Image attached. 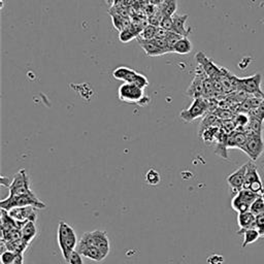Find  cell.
<instances>
[{
  "mask_svg": "<svg viewBox=\"0 0 264 264\" xmlns=\"http://www.w3.org/2000/svg\"><path fill=\"white\" fill-rule=\"evenodd\" d=\"M157 28H158V27H155V26L150 25V24L148 26H145L144 28L142 30L138 40H142V41L154 40L155 36H156Z\"/></svg>",
  "mask_w": 264,
  "mask_h": 264,
  "instance_id": "cb8c5ba5",
  "label": "cell"
},
{
  "mask_svg": "<svg viewBox=\"0 0 264 264\" xmlns=\"http://www.w3.org/2000/svg\"><path fill=\"white\" fill-rule=\"evenodd\" d=\"M189 15H174L172 20H174V29L172 31L180 34L183 38H188L191 33V28H186V22L188 20Z\"/></svg>",
  "mask_w": 264,
  "mask_h": 264,
  "instance_id": "9a60e30c",
  "label": "cell"
},
{
  "mask_svg": "<svg viewBox=\"0 0 264 264\" xmlns=\"http://www.w3.org/2000/svg\"><path fill=\"white\" fill-rule=\"evenodd\" d=\"M193 49V45L188 38H182L175 45L172 52L180 55H187Z\"/></svg>",
  "mask_w": 264,
  "mask_h": 264,
  "instance_id": "ffe728a7",
  "label": "cell"
},
{
  "mask_svg": "<svg viewBox=\"0 0 264 264\" xmlns=\"http://www.w3.org/2000/svg\"><path fill=\"white\" fill-rule=\"evenodd\" d=\"M244 189L251 190L253 191V192L260 194V195L264 191L258 169L256 165H255L254 163H252V161L248 162V168H247V174H245Z\"/></svg>",
  "mask_w": 264,
  "mask_h": 264,
  "instance_id": "30bf717a",
  "label": "cell"
},
{
  "mask_svg": "<svg viewBox=\"0 0 264 264\" xmlns=\"http://www.w3.org/2000/svg\"><path fill=\"white\" fill-rule=\"evenodd\" d=\"M24 263V257H23V254H20L19 257L17 258V260L13 263V264H23Z\"/></svg>",
  "mask_w": 264,
  "mask_h": 264,
  "instance_id": "e575fe53",
  "label": "cell"
},
{
  "mask_svg": "<svg viewBox=\"0 0 264 264\" xmlns=\"http://www.w3.org/2000/svg\"><path fill=\"white\" fill-rule=\"evenodd\" d=\"M0 206L1 209H4L6 212H10L14 208L17 207H25V206H32L38 209H43L47 207L45 203H43L40 198H38L33 191L29 193H26L20 196H14V197H7L0 202Z\"/></svg>",
  "mask_w": 264,
  "mask_h": 264,
  "instance_id": "7a4b0ae2",
  "label": "cell"
},
{
  "mask_svg": "<svg viewBox=\"0 0 264 264\" xmlns=\"http://www.w3.org/2000/svg\"><path fill=\"white\" fill-rule=\"evenodd\" d=\"M251 116L254 118H257L260 121H264V99L261 100L260 104L251 111Z\"/></svg>",
  "mask_w": 264,
  "mask_h": 264,
  "instance_id": "f546056e",
  "label": "cell"
},
{
  "mask_svg": "<svg viewBox=\"0 0 264 264\" xmlns=\"http://www.w3.org/2000/svg\"><path fill=\"white\" fill-rule=\"evenodd\" d=\"M261 75L256 74L249 78H236V89H239L245 94H251L254 97L264 98V93L261 90Z\"/></svg>",
  "mask_w": 264,
  "mask_h": 264,
  "instance_id": "5b68a950",
  "label": "cell"
},
{
  "mask_svg": "<svg viewBox=\"0 0 264 264\" xmlns=\"http://www.w3.org/2000/svg\"><path fill=\"white\" fill-rule=\"evenodd\" d=\"M245 142H247V134L244 132H233L226 138V148H239L243 149Z\"/></svg>",
  "mask_w": 264,
  "mask_h": 264,
  "instance_id": "e0dca14e",
  "label": "cell"
},
{
  "mask_svg": "<svg viewBox=\"0 0 264 264\" xmlns=\"http://www.w3.org/2000/svg\"><path fill=\"white\" fill-rule=\"evenodd\" d=\"M255 221H256V216L252 212L248 211L244 213H240L238 215V224L240 226V231L255 228Z\"/></svg>",
  "mask_w": 264,
  "mask_h": 264,
  "instance_id": "2e32d148",
  "label": "cell"
},
{
  "mask_svg": "<svg viewBox=\"0 0 264 264\" xmlns=\"http://www.w3.org/2000/svg\"><path fill=\"white\" fill-rule=\"evenodd\" d=\"M35 209L32 206H25V207H17L8 212L15 220L20 222H35L38 217L35 214Z\"/></svg>",
  "mask_w": 264,
  "mask_h": 264,
  "instance_id": "5bb4252c",
  "label": "cell"
},
{
  "mask_svg": "<svg viewBox=\"0 0 264 264\" xmlns=\"http://www.w3.org/2000/svg\"><path fill=\"white\" fill-rule=\"evenodd\" d=\"M169 31H166L165 29L161 28V27H158L157 28V32H156V36H155V39H160V40H165L166 36L168 34Z\"/></svg>",
  "mask_w": 264,
  "mask_h": 264,
  "instance_id": "836d02e7",
  "label": "cell"
},
{
  "mask_svg": "<svg viewBox=\"0 0 264 264\" xmlns=\"http://www.w3.org/2000/svg\"><path fill=\"white\" fill-rule=\"evenodd\" d=\"M255 229L260 234V239H264V213L256 216V221H255Z\"/></svg>",
  "mask_w": 264,
  "mask_h": 264,
  "instance_id": "83f0119b",
  "label": "cell"
},
{
  "mask_svg": "<svg viewBox=\"0 0 264 264\" xmlns=\"http://www.w3.org/2000/svg\"><path fill=\"white\" fill-rule=\"evenodd\" d=\"M36 233H38V229H36L35 222L29 221L26 222L21 229V235H22V242L29 245L31 241L35 238Z\"/></svg>",
  "mask_w": 264,
  "mask_h": 264,
  "instance_id": "d6986e66",
  "label": "cell"
},
{
  "mask_svg": "<svg viewBox=\"0 0 264 264\" xmlns=\"http://www.w3.org/2000/svg\"><path fill=\"white\" fill-rule=\"evenodd\" d=\"M261 197H262V199H263V202H264V191H263V192L261 193Z\"/></svg>",
  "mask_w": 264,
  "mask_h": 264,
  "instance_id": "d590c367",
  "label": "cell"
},
{
  "mask_svg": "<svg viewBox=\"0 0 264 264\" xmlns=\"http://www.w3.org/2000/svg\"><path fill=\"white\" fill-rule=\"evenodd\" d=\"M238 234H243L244 235V242H243V244H242L243 248H245L248 244L257 242L260 239L259 232L257 231V229H255V228L247 229V230L240 231V232L238 231Z\"/></svg>",
  "mask_w": 264,
  "mask_h": 264,
  "instance_id": "44dd1931",
  "label": "cell"
},
{
  "mask_svg": "<svg viewBox=\"0 0 264 264\" xmlns=\"http://www.w3.org/2000/svg\"><path fill=\"white\" fill-rule=\"evenodd\" d=\"M178 10V0H164L160 14L162 17H172Z\"/></svg>",
  "mask_w": 264,
  "mask_h": 264,
  "instance_id": "603a6c76",
  "label": "cell"
},
{
  "mask_svg": "<svg viewBox=\"0 0 264 264\" xmlns=\"http://www.w3.org/2000/svg\"><path fill=\"white\" fill-rule=\"evenodd\" d=\"M195 58L199 63L200 67L205 72L207 78L213 81H219L223 74V68H219L217 65H215V63L209 60L203 52H199Z\"/></svg>",
  "mask_w": 264,
  "mask_h": 264,
  "instance_id": "8fae6325",
  "label": "cell"
},
{
  "mask_svg": "<svg viewBox=\"0 0 264 264\" xmlns=\"http://www.w3.org/2000/svg\"><path fill=\"white\" fill-rule=\"evenodd\" d=\"M145 181H147V183L150 185H158L160 183L159 172L155 169H150L147 172V175H145Z\"/></svg>",
  "mask_w": 264,
  "mask_h": 264,
  "instance_id": "4316f807",
  "label": "cell"
},
{
  "mask_svg": "<svg viewBox=\"0 0 264 264\" xmlns=\"http://www.w3.org/2000/svg\"><path fill=\"white\" fill-rule=\"evenodd\" d=\"M58 244L62 256L65 261H67L69 255L74 252L78 245V238L72 228L67 223L61 221L58 225Z\"/></svg>",
  "mask_w": 264,
  "mask_h": 264,
  "instance_id": "6da1fadb",
  "label": "cell"
},
{
  "mask_svg": "<svg viewBox=\"0 0 264 264\" xmlns=\"http://www.w3.org/2000/svg\"><path fill=\"white\" fill-rule=\"evenodd\" d=\"M248 163H245L243 166H241L238 170H235L230 176L227 177V183H228L230 189L233 193H238L241 190L244 189L245 174H247Z\"/></svg>",
  "mask_w": 264,
  "mask_h": 264,
  "instance_id": "7c38bea8",
  "label": "cell"
},
{
  "mask_svg": "<svg viewBox=\"0 0 264 264\" xmlns=\"http://www.w3.org/2000/svg\"><path fill=\"white\" fill-rule=\"evenodd\" d=\"M141 47L142 48V50L145 52L148 56L150 57H156V56H161L166 54L164 51L161 50L158 45L155 42L154 40L151 41H142V40H138Z\"/></svg>",
  "mask_w": 264,
  "mask_h": 264,
  "instance_id": "ac0fdd59",
  "label": "cell"
},
{
  "mask_svg": "<svg viewBox=\"0 0 264 264\" xmlns=\"http://www.w3.org/2000/svg\"><path fill=\"white\" fill-rule=\"evenodd\" d=\"M118 95H119L120 100L127 103L141 104L149 100L144 96L143 89L129 83H124L120 86L119 91H118Z\"/></svg>",
  "mask_w": 264,
  "mask_h": 264,
  "instance_id": "3957f363",
  "label": "cell"
},
{
  "mask_svg": "<svg viewBox=\"0 0 264 264\" xmlns=\"http://www.w3.org/2000/svg\"><path fill=\"white\" fill-rule=\"evenodd\" d=\"M76 250L81 255V256L96 262H102L106 257L102 251L95 247V245H91L81 241L79 242Z\"/></svg>",
  "mask_w": 264,
  "mask_h": 264,
  "instance_id": "4fadbf2b",
  "label": "cell"
},
{
  "mask_svg": "<svg viewBox=\"0 0 264 264\" xmlns=\"http://www.w3.org/2000/svg\"><path fill=\"white\" fill-rule=\"evenodd\" d=\"M66 262L68 264H84L83 259H81V255L77 250H75L69 255Z\"/></svg>",
  "mask_w": 264,
  "mask_h": 264,
  "instance_id": "1f68e13d",
  "label": "cell"
},
{
  "mask_svg": "<svg viewBox=\"0 0 264 264\" xmlns=\"http://www.w3.org/2000/svg\"><path fill=\"white\" fill-rule=\"evenodd\" d=\"M224 259L221 255H212L211 257L207 259L208 264H223Z\"/></svg>",
  "mask_w": 264,
  "mask_h": 264,
  "instance_id": "d6a6232c",
  "label": "cell"
},
{
  "mask_svg": "<svg viewBox=\"0 0 264 264\" xmlns=\"http://www.w3.org/2000/svg\"><path fill=\"white\" fill-rule=\"evenodd\" d=\"M80 241L91 245H95V247L102 251L105 256H107L108 253H110L111 250L110 241H108L107 234L105 231L95 230L91 232H86L84 233L83 236H81V239Z\"/></svg>",
  "mask_w": 264,
  "mask_h": 264,
  "instance_id": "8992f818",
  "label": "cell"
},
{
  "mask_svg": "<svg viewBox=\"0 0 264 264\" xmlns=\"http://www.w3.org/2000/svg\"><path fill=\"white\" fill-rule=\"evenodd\" d=\"M19 253L14 252V251H4L1 255V263L2 264H13L17 258L19 257Z\"/></svg>",
  "mask_w": 264,
  "mask_h": 264,
  "instance_id": "484cf974",
  "label": "cell"
},
{
  "mask_svg": "<svg viewBox=\"0 0 264 264\" xmlns=\"http://www.w3.org/2000/svg\"><path fill=\"white\" fill-rule=\"evenodd\" d=\"M208 108V103L203 97L194 98L192 104L188 108L181 113V119L184 122L191 123L195 121L198 118L203 117Z\"/></svg>",
  "mask_w": 264,
  "mask_h": 264,
  "instance_id": "ba28073f",
  "label": "cell"
},
{
  "mask_svg": "<svg viewBox=\"0 0 264 264\" xmlns=\"http://www.w3.org/2000/svg\"><path fill=\"white\" fill-rule=\"evenodd\" d=\"M242 151L247 154L252 161H256L264 151L262 134H247V142H245Z\"/></svg>",
  "mask_w": 264,
  "mask_h": 264,
  "instance_id": "9c48e42d",
  "label": "cell"
},
{
  "mask_svg": "<svg viewBox=\"0 0 264 264\" xmlns=\"http://www.w3.org/2000/svg\"><path fill=\"white\" fill-rule=\"evenodd\" d=\"M250 212H252L255 216L264 213V202H263L261 195L251 204Z\"/></svg>",
  "mask_w": 264,
  "mask_h": 264,
  "instance_id": "d4e9b609",
  "label": "cell"
},
{
  "mask_svg": "<svg viewBox=\"0 0 264 264\" xmlns=\"http://www.w3.org/2000/svg\"><path fill=\"white\" fill-rule=\"evenodd\" d=\"M113 77L119 81H123L124 83L134 84L142 89H144L149 86V81L143 75H141L135 70L125 66L116 68L113 72Z\"/></svg>",
  "mask_w": 264,
  "mask_h": 264,
  "instance_id": "277c9868",
  "label": "cell"
},
{
  "mask_svg": "<svg viewBox=\"0 0 264 264\" xmlns=\"http://www.w3.org/2000/svg\"><path fill=\"white\" fill-rule=\"evenodd\" d=\"M8 190H10V195H8V197L20 196L31 192L32 190L30 187V180L28 176H27L25 169H21L14 177L12 183L8 186Z\"/></svg>",
  "mask_w": 264,
  "mask_h": 264,
  "instance_id": "52a82bcc",
  "label": "cell"
},
{
  "mask_svg": "<svg viewBox=\"0 0 264 264\" xmlns=\"http://www.w3.org/2000/svg\"><path fill=\"white\" fill-rule=\"evenodd\" d=\"M182 38H183V36H181L180 34H178V33H176V32H174V31H169L168 32V34H167V36H166V41H167V43H168V45H169V48H170V50H171V52H172V50H174V45L182 39Z\"/></svg>",
  "mask_w": 264,
  "mask_h": 264,
  "instance_id": "f1b7e54d",
  "label": "cell"
},
{
  "mask_svg": "<svg viewBox=\"0 0 264 264\" xmlns=\"http://www.w3.org/2000/svg\"><path fill=\"white\" fill-rule=\"evenodd\" d=\"M159 27L165 29L166 31H172V29H174V20H172V17H162Z\"/></svg>",
  "mask_w": 264,
  "mask_h": 264,
  "instance_id": "4dcf8cb0",
  "label": "cell"
},
{
  "mask_svg": "<svg viewBox=\"0 0 264 264\" xmlns=\"http://www.w3.org/2000/svg\"><path fill=\"white\" fill-rule=\"evenodd\" d=\"M231 206L234 209V211L240 214V213H244L250 211V205L244 202L241 194L238 192L235 194V196L231 200Z\"/></svg>",
  "mask_w": 264,
  "mask_h": 264,
  "instance_id": "7402d4cb",
  "label": "cell"
}]
</instances>
